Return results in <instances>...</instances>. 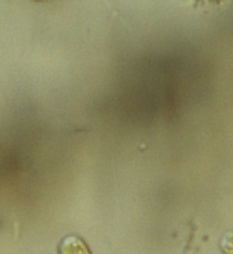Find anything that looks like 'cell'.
<instances>
[{
  "instance_id": "obj_1",
  "label": "cell",
  "mask_w": 233,
  "mask_h": 254,
  "mask_svg": "<svg viewBox=\"0 0 233 254\" xmlns=\"http://www.w3.org/2000/svg\"><path fill=\"white\" fill-rule=\"evenodd\" d=\"M58 252L59 254H92L86 243L78 236H68L63 238Z\"/></svg>"
},
{
  "instance_id": "obj_2",
  "label": "cell",
  "mask_w": 233,
  "mask_h": 254,
  "mask_svg": "<svg viewBox=\"0 0 233 254\" xmlns=\"http://www.w3.org/2000/svg\"><path fill=\"white\" fill-rule=\"evenodd\" d=\"M221 249L224 254H233V231L227 232L221 239Z\"/></svg>"
}]
</instances>
